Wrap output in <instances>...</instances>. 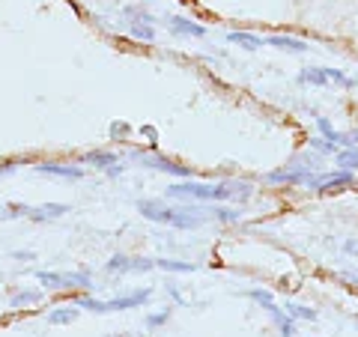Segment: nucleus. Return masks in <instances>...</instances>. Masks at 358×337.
Returning a JSON list of instances; mask_svg holds the SVG:
<instances>
[{
  "mask_svg": "<svg viewBox=\"0 0 358 337\" xmlns=\"http://www.w3.org/2000/svg\"><path fill=\"white\" fill-rule=\"evenodd\" d=\"M134 162L143 164V167H150V171H162V173H171V176H179V179H192L194 171L192 167H185V164H179L173 159H167V155L162 152H134Z\"/></svg>",
  "mask_w": 358,
  "mask_h": 337,
  "instance_id": "423d86ee",
  "label": "nucleus"
},
{
  "mask_svg": "<svg viewBox=\"0 0 358 337\" xmlns=\"http://www.w3.org/2000/svg\"><path fill=\"white\" fill-rule=\"evenodd\" d=\"M310 167H287V171H275L268 173V182H293V185H308L310 182Z\"/></svg>",
  "mask_w": 358,
  "mask_h": 337,
  "instance_id": "9b49d317",
  "label": "nucleus"
},
{
  "mask_svg": "<svg viewBox=\"0 0 358 337\" xmlns=\"http://www.w3.org/2000/svg\"><path fill=\"white\" fill-rule=\"evenodd\" d=\"M248 299H251V301H257V305H263V310H266V313H272V310L278 308V305H275V296L268 293V289H251Z\"/></svg>",
  "mask_w": 358,
  "mask_h": 337,
  "instance_id": "393cba45",
  "label": "nucleus"
},
{
  "mask_svg": "<svg viewBox=\"0 0 358 337\" xmlns=\"http://www.w3.org/2000/svg\"><path fill=\"white\" fill-rule=\"evenodd\" d=\"M206 203H179V206H167V218L164 224L167 227H176V230H197V227H203V224L209 221L206 212L203 209Z\"/></svg>",
  "mask_w": 358,
  "mask_h": 337,
  "instance_id": "7ed1b4c3",
  "label": "nucleus"
},
{
  "mask_svg": "<svg viewBox=\"0 0 358 337\" xmlns=\"http://www.w3.org/2000/svg\"><path fill=\"white\" fill-rule=\"evenodd\" d=\"M155 268H164V272H179V275L197 272L194 263H185V260H164V257H159V260H155Z\"/></svg>",
  "mask_w": 358,
  "mask_h": 337,
  "instance_id": "412c9836",
  "label": "nucleus"
},
{
  "mask_svg": "<svg viewBox=\"0 0 358 337\" xmlns=\"http://www.w3.org/2000/svg\"><path fill=\"white\" fill-rule=\"evenodd\" d=\"M78 317H81V308L78 305H63V308H54L48 313V322L51 325H72Z\"/></svg>",
  "mask_w": 358,
  "mask_h": 337,
  "instance_id": "f3484780",
  "label": "nucleus"
},
{
  "mask_svg": "<svg viewBox=\"0 0 358 337\" xmlns=\"http://www.w3.org/2000/svg\"><path fill=\"white\" fill-rule=\"evenodd\" d=\"M27 215H30V206L27 203H9L0 218H27Z\"/></svg>",
  "mask_w": 358,
  "mask_h": 337,
  "instance_id": "a878e982",
  "label": "nucleus"
},
{
  "mask_svg": "<svg viewBox=\"0 0 358 337\" xmlns=\"http://www.w3.org/2000/svg\"><path fill=\"white\" fill-rule=\"evenodd\" d=\"M81 164H87V167H99V171H110V176H120L122 173V167H120V162H117V155L114 152H108V150H93V152H87L84 159H81Z\"/></svg>",
  "mask_w": 358,
  "mask_h": 337,
  "instance_id": "9d476101",
  "label": "nucleus"
},
{
  "mask_svg": "<svg viewBox=\"0 0 358 337\" xmlns=\"http://www.w3.org/2000/svg\"><path fill=\"white\" fill-rule=\"evenodd\" d=\"M6 173H15V167H9V164H3V167H0V176H6Z\"/></svg>",
  "mask_w": 358,
  "mask_h": 337,
  "instance_id": "7c9ffc66",
  "label": "nucleus"
},
{
  "mask_svg": "<svg viewBox=\"0 0 358 337\" xmlns=\"http://www.w3.org/2000/svg\"><path fill=\"white\" fill-rule=\"evenodd\" d=\"M108 337H122V334H108Z\"/></svg>",
  "mask_w": 358,
  "mask_h": 337,
  "instance_id": "2f4dec72",
  "label": "nucleus"
},
{
  "mask_svg": "<svg viewBox=\"0 0 358 337\" xmlns=\"http://www.w3.org/2000/svg\"><path fill=\"white\" fill-rule=\"evenodd\" d=\"M343 185H352L350 171H326L320 176H310V182H308V188L320 191V194H331L334 188H343Z\"/></svg>",
  "mask_w": 358,
  "mask_h": 337,
  "instance_id": "1a4fd4ad",
  "label": "nucleus"
},
{
  "mask_svg": "<svg viewBox=\"0 0 358 337\" xmlns=\"http://www.w3.org/2000/svg\"><path fill=\"white\" fill-rule=\"evenodd\" d=\"M36 280L45 289H93V278L84 272H36Z\"/></svg>",
  "mask_w": 358,
  "mask_h": 337,
  "instance_id": "20e7f679",
  "label": "nucleus"
},
{
  "mask_svg": "<svg viewBox=\"0 0 358 337\" xmlns=\"http://www.w3.org/2000/svg\"><path fill=\"white\" fill-rule=\"evenodd\" d=\"M13 257H15V260H33L30 251H13Z\"/></svg>",
  "mask_w": 358,
  "mask_h": 337,
  "instance_id": "c756f323",
  "label": "nucleus"
},
{
  "mask_svg": "<svg viewBox=\"0 0 358 337\" xmlns=\"http://www.w3.org/2000/svg\"><path fill=\"white\" fill-rule=\"evenodd\" d=\"M266 45H272V48H281V51H289V54H305V51H310L305 39H293V36H268Z\"/></svg>",
  "mask_w": 358,
  "mask_h": 337,
  "instance_id": "2eb2a0df",
  "label": "nucleus"
},
{
  "mask_svg": "<svg viewBox=\"0 0 358 337\" xmlns=\"http://www.w3.org/2000/svg\"><path fill=\"white\" fill-rule=\"evenodd\" d=\"M138 212L147 221H155V224H164L167 218V203L164 200H138Z\"/></svg>",
  "mask_w": 358,
  "mask_h": 337,
  "instance_id": "ddd939ff",
  "label": "nucleus"
},
{
  "mask_svg": "<svg viewBox=\"0 0 358 337\" xmlns=\"http://www.w3.org/2000/svg\"><path fill=\"white\" fill-rule=\"evenodd\" d=\"M69 212V203H42V206H30V215L33 221H54Z\"/></svg>",
  "mask_w": 358,
  "mask_h": 337,
  "instance_id": "4468645a",
  "label": "nucleus"
},
{
  "mask_svg": "<svg viewBox=\"0 0 358 337\" xmlns=\"http://www.w3.org/2000/svg\"><path fill=\"white\" fill-rule=\"evenodd\" d=\"M141 131H143V134H147V138H152V143H155V141H159V134H155V129H152V126H143Z\"/></svg>",
  "mask_w": 358,
  "mask_h": 337,
  "instance_id": "c85d7f7f",
  "label": "nucleus"
},
{
  "mask_svg": "<svg viewBox=\"0 0 358 337\" xmlns=\"http://www.w3.org/2000/svg\"><path fill=\"white\" fill-rule=\"evenodd\" d=\"M171 33H176V36L203 39V36H206V27H203V24H192L188 18H171Z\"/></svg>",
  "mask_w": 358,
  "mask_h": 337,
  "instance_id": "dca6fc26",
  "label": "nucleus"
},
{
  "mask_svg": "<svg viewBox=\"0 0 358 337\" xmlns=\"http://www.w3.org/2000/svg\"><path fill=\"white\" fill-rule=\"evenodd\" d=\"M227 42L239 45V48H245V51H257V48H263V45H266V39H263V36H257V33H242V30L230 33Z\"/></svg>",
  "mask_w": 358,
  "mask_h": 337,
  "instance_id": "a211bd4d",
  "label": "nucleus"
},
{
  "mask_svg": "<svg viewBox=\"0 0 358 337\" xmlns=\"http://www.w3.org/2000/svg\"><path fill=\"white\" fill-rule=\"evenodd\" d=\"M284 310H287V317H293L296 322H299V320H301V322H317V320H320V313L313 310V308L296 305V301H287V305H284Z\"/></svg>",
  "mask_w": 358,
  "mask_h": 337,
  "instance_id": "6ab92c4d",
  "label": "nucleus"
},
{
  "mask_svg": "<svg viewBox=\"0 0 358 337\" xmlns=\"http://www.w3.org/2000/svg\"><path fill=\"white\" fill-rule=\"evenodd\" d=\"M39 301H42L39 289H24V293H15L13 299H9V305H13V310H21L27 305H39Z\"/></svg>",
  "mask_w": 358,
  "mask_h": 337,
  "instance_id": "4be33fe9",
  "label": "nucleus"
},
{
  "mask_svg": "<svg viewBox=\"0 0 358 337\" xmlns=\"http://www.w3.org/2000/svg\"><path fill=\"white\" fill-rule=\"evenodd\" d=\"M334 159H338V167L341 171H358V147H343L334 152Z\"/></svg>",
  "mask_w": 358,
  "mask_h": 337,
  "instance_id": "aec40b11",
  "label": "nucleus"
},
{
  "mask_svg": "<svg viewBox=\"0 0 358 337\" xmlns=\"http://www.w3.org/2000/svg\"><path fill=\"white\" fill-rule=\"evenodd\" d=\"M152 299V289L143 287V289H134V293L126 296H117V299H78L75 305L81 310H93V313H120V310H134V308H143L147 301Z\"/></svg>",
  "mask_w": 358,
  "mask_h": 337,
  "instance_id": "f03ea898",
  "label": "nucleus"
},
{
  "mask_svg": "<svg viewBox=\"0 0 358 337\" xmlns=\"http://www.w3.org/2000/svg\"><path fill=\"white\" fill-rule=\"evenodd\" d=\"M317 129L322 131V138H326L329 143H334V147H338V143H343V134H341V131H334V126H331L326 117H317Z\"/></svg>",
  "mask_w": 358,
  "mask_h": 337,
  "instance_id": "b1692460",
  "label": "nucleus"
},
{
  "mask_svg": "<svg viewBox=\"0 0 358 337\" xmlns=\"http://www.w3.org/2000/svg\"><path fill=\"white\" fill-rule=\"evenodd\" d=\"M171 308H167V310H162V313H150V317H147V325H150V329H159V325H164L167 320H171Z\"/></svg>",
  "mask_w": 358,
  "mask_h": 337,
  "instance_id": "bb28decb",
  "label": "nucleus"
},
{
  "mask_svg": "<svg viewBox=\"0 0 358 337\" xmlns=\"http://www.w3.org/2000/svg\"><path fill=\"white\" fill-rule=\"evenodd\" d=\"M155 260H141V257H126V254H114L105 263V272L110 275H141V272H152Z\"/></svg>",
  "mask_w": 358,
  "mask_h": 337,
  "instance_id": "0eeeda50",
  "label": "nucleus"
},
{
  "mask_svg": "<svg viewBox=\"0 0 358 337\" xmlns=\"http://www.w3.org/2000/svg\"><path fill=\"white\" fill-rule=\"evenodd\" d=\"M209 215H215L224 224H233V221H239V209H230L224 203H209Z\"/></svg>",
  "mask_w": 358,
  "mask_h": 337,
  "instance_id": "5701e85b",
  "label": "nucleus"
},
{
  "mask_svg": "<svg viewBox=\"0 0 358 337\" xmlns=\"http://www.w3.org/2000/svg\"><path fill=\"white\" fill-rule=\"evenodd\" d=\"M251 185L242 179H224V182H194L182 179L167 188V197L179 203H230V200H251Z\"/></svg>",
  "mask_w": 358,
  "mask_h": 337,
  "instance_id": "f257e3e1",
  "label": "nucleus"
},
{
  "mask_svg": "<svg viewBox=\"0 0 358 337\" xmlns=\"http://www.w3.org/2000/svg\"><path fill=\"white\" fill-rule=\"evenodd\" d=\"M39 173H48V176H60V179H84V167H66L57 162H42L36 164Z\"/></svg>",
  "mask_w": 358,
  "mask_h": 337,
  "instance_id": "f8f14e48",
  "label": "nucleus"
},
{
  "mask_svg": "<svg viewBox=\"0 0 358 337\" xmlns=\"http://www.w3.org/2000/svg\"><path fill=\"white\" fill-rule=\"evenodd\" d=\"M126 134H131L129 122H114V126H110V138H126Z\"/></svg>",
  "mask_w": 358,
  "mask_h": 337,
  "instance_id": "cd10ccee",
  "label": "nucleus"
},
{
  "mask_svg": "<svg viewBox=\"0 0 358 337\" xmlns=\"http://www.w3.org/2000/svg\"><path fill=\"white\" fill-rule=\"evenodd\" d=\"M126 18H129V30H131V36H138L143 42H152L155 39V21L150 13H143L141 6H129L126 9Z\"/></svg>",
  "mask_w": 358,
  "mask_h": 337,
  "instance_id": "6e6552de",
  "label": "nucleus"
},
{
  "mask_svg": "<svg viewBox=\"0 0 358 337\" xmlns=\"http://www.w3.org/2000/svg\"><path fill=\"white\" fill-rule=\"evenodd\" d=\"M299 84L308 87H358V78H350L341 69H301L299 72Z\"/></svg>",
  "mask_w": 358,
  "mask_h": 337,
  "instance_id": "39448f33",
  "label": "nucleus"
}]
</instances>
